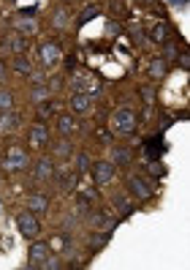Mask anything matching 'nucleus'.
Returning <instances> with one entry per match:
<instances>
[{
    "instance_id": "nucleus-1",
    "label": "nucleus",
    "mask_w": 190,
    "mask_h": 270,
    "mask_svg": "<svg viewBox=\"0 0 190 270\" xmlns=\"http://www.w3.org/2000/svg\"><path fill=\"white\" fill-rule=\"evenodd\" d=\"M16 224H19V232L25 237H35V235H38V229H41V224H38V218H35L33 210L19 213V216H16Z\"/></svg>"
},
{
    "instance_id": "nucleus-2",
    "label": "nucleus",
    "mask_w": 190,
    "mask_h": 270,
    "mask_svg": "<svg viewBox=\"0 0 190 270\" xmlns=\"http://www.w3.org/2000/svg\"><path fill=\"white\" fill-rule=\"evenodd\" d=\"M93 180L98 186L111 183V180H114V164H111V161H98V164H93Z\"/></svg>"
},
{
    "instance_id": "nucleus-3",
    "label": "nucleus",
    "mask_w": 190,
    "mask_h": 270,
    "mask_svg": "<svg viewBox=\"0 0 190 270\" xmlns=\"http://www.w3.org/2000/svg\"><path fill=\"white\" fill-rule=\"evenodd\" d=\"M114 126H117V134H133V128H136V120H133V115H130V109H117L114 112Z\"/></svg>"
},
{
    "instance_id": "nucleus-4",
    "label": "nucleus",
    "mask_w": 190,
    "mask_h": 270,
    "mask_svg": "<svg viewBox=\"0 0 190 270\" xmlns=\"http://www.w3.org/2000/svg\"><path fill=\"white\" fill-rule=\"evenodd\" d=\"M71 109H74L76 115H90V112L95 109V98L84 96V93H76V96L71 98Z\"/></svg>"
},
{
    "instance_id": "nucleus-5",
    "label": "nucleus",
    "mask_w": 190,
    "mask_h": 270,
    "mask_svg": "<svg viewBox=\"0 0 190 270\" xmlns=\"http://www.w3.org/2000/svg\"><path fill=\"white\" fill-rule=\"evenodd\" d=\"M27 256H30V265H33V268H35V265L41 268V265L49 259V249L44 246V243H33V246H30V251H27Z\"/></svg>"
},
{
    "instance_id": "nucleus-6",
    "label": "nucleus",
    "mask_w": 190,
    "mask_h": 270,
    "mask_svg": "<svg viewBox=\"0 0 190 270\" xmlns=\"http://www.w3.org/2000/svg\"><path fill=\"white\" fill-rule=\"evenodd\" d=\"M27 166V153L25 150H8V156H6V169H25Z\"/></svg>"
},
{
    "instance_id": "nucleus-7",
    "label": "nucleus",
    "mask_w": 190,
    "mask_h": 270,
    "mask_svg": "<svg viewBox=\"0 0 190 270\" xmlns=\"http://www.w3.org/2000/svg\"><path fill=\"white\" fill-rule=\"evenodd\" d=\"M60 55H63V52H60V47H57L54 41H47L44 47H41V57H44V63H47V66H57Z\"/></svg>"
},
{
    "instance_id": "nucleus-8",
    "label": "nucleus",
    "mask_w": 190,
    "mask_h": 270,
    "mask_svg": "<svg viewBox=\"0 0 190 270\" xmlns=\"http://www.w3.org/2000/svg\"><path fill=\"white\" fill-rule=\"evenodd\" d=\"M16 123H19V118H16V112L14 109L0 112V134H11L14 128H16Z\"/></svg>"
},
{
    "instance_id": "nucleus-9",
    "label": "nucleus",
    "mask_w": 190,
    "mask_h": 270,
    "mask_svg": "<svg viewBox=\"0 0 190 270\" xmlns=\"http://www.w3.org/2000/svg\"><path fill=\"white\" fill-rule=\"evenodd\" d=\"M128 186H130V191H133L136 199H147V197L152 194V191H149V186H144V180H139V178H130Z\"/></svg>"
},
{
    "instance_id": "nucleus-10",
    "label": "nucleus",
    "mask_w": 190,
    "mask_h": 270,
    "mask_svg": "<svg viewBox=\"0 0 190 270\" xmlns=\"http://www.w3.org/2000/svg\"><path fill=\"white\" fill-rule=\"evenodd\" d=\"M47 126H33V128H30V145H35V147H41L44 145V142H47Z\"/></svg>"
},
{
    "instance_id": "nucleus-11",
    "label": "nucleus",
    "mask_w": 190,
    "mask_h": 270,
    "mask_svg": "<svg viewBox=\"0 0 190 270\" xmlns=\"http://www.w3.org/2000/svg\"><path fill=\"white\" fill-rule=\"evenodd\" d=\"M49 205V199L44 194H33L30 199H27V210H33V213H44Z\"/></svg>"
},
{
    "instance_id": "nucleus-12",
    "label": "nucleus",
    "mask_w": 190,
    "mask_h": 270,
    "mask_svg": "<svg viewBox=\"0 0 190 270\" xmlns=\"http://www.w3.org/2000/svg\"><path fill=\"white\" fill-rule=\"evenodd\" d=\"M128 161H130V150H128V147H114V150H111V164H114V166L128 164Z\"/></svg>"
},
{
    "instance_id": "nucleus-13",
    "label": "nucleus",
    "mask_w": 190,
    "mask_h": 270,
    "mask_svg": "<svg viewBox=\"0 0 190 270\" xmlns=\"http://www.w3.org/2000/svg\"><path fill=\"white\" fill-rule=\"evenodd\" d=\"M52 175H54V166H52V161H41V164L35 166V178L47 180V178H52Z\"/></svg>"
},
{
    "instance_id": "nucleus-14",
    "label": "nucleus",
    "mask_w": 190,
    "mask_h": 270,
    "mask_svg": "<svg viewBox=\"0 0 190 270\" xmlns=\"http://www.w3.org/2000/svg\"><path fill=\"white\" fill-rule=\"evenodd\" d=\"M57 131L68 137V134H74V131H76V123H74L71 118H60V120H57Z\"/></svg>"
},
{
    "instance_id": "nucleus-15",
    "label": "nucleus",
    "mask_w": 190,
    "mask_h": 270,
    "mask_svg": "<svg viewBox=\"0 0 190 270\" xmlns=\"http://www.w3.org/2000/svg\"><path fill=\"white\" fill-rule=\"evenodd\" d=\"M14 109V96L8 90H0V112H8Z\"/></svg>"
},
{
    "instance_id": "nucleus-16",
    "label": "nucleus",
    "mask_w": 190,
    "mask_h": 270,
    "mask_svg": "<svg viewBox=\"0 0 190 270\" xmlns=\"http://www.w3.org/2000/svg\"><path fill=\"white\" fill-rule=\"evenodd\" d=\"M149 74L155 76V79H160V76L166 74V60H152V66H149Z\"/></svg>"
},
{
    "instance_id": "nucleus-17",
    "label": "nucleus",
    "mask_w": 190,
    "mask_h": 270,
    "mask_svg": "<svg viewBox=\"0 0 190 270\" xmlns=\"http://www.w3.org/2000/svg\"><path fill=\"white\" fill-rule=\"evenodd\" d=\"M68 19H71V14H68L65 8H60V11H54V28H65Z\"/></svg>"
},
{
    "instance_id": "nucleus-18",
    "label": "nucleus",
    "mask_w": 190,
    "mask_h": 270,
    "mask_svg": "<svg viewBox=\"0 0 190 270\" xmlns=\"http://www.w3.org/2000/svg\"><path fill=\"white\" fill-rule=\"evenodd\" d=\"M114 205H117V210H122V213H125V216H128L130 210H133V205H130V199H128V197H122V194L114 199Z\"/></svg>"
},
{
    "instance_id": "nucleus-19",
    "label": "nucleus",
    "mask_w": 190,
    "mask_h": 270,
    "mask_svg": "<svg viewBox=\"0 0 190 270\" xmlns=\"http://www.w3.org/2000/svg\"><path fill=\"white\" fill-rule=\"evenodd\" d=\"M52 112H54V104H52V101H47V98H44V101H38V115H41V118H49Z\"/></svg>"
},
{
    "instance_id": "nucleus-20",
    "label": "nucleus",
    "mask_w": 190,
    "mask_h": 270,
    "mask_svg": "<svg viewBox=\"0 0 190 270\" xmlns=\"http://www.w3.org/2000/svg\"><path fill=\"white\" fill-rule=\"evenodd\" d=\"M87 169H90V159H87V156H84V153H79V156H76V172H87Z\"/></svg>"
},
{
    "instance_id": "nucleus-21",
    "label": "nucleus",
    "mask_w": 190,
    "mask_h": 270,
    "mask_svg": "<svg viewBox=\"0 0 190 270\" xmlns=\"http://www.w3.org/2000/svg\"><path fill=\"white\" fill-rule=\"evenodd\" d=\"M54 153H57V156H71V153H74V145H71L68 139H63L60 145L54 147Z\"/></svg>"
},
{
    "instance_id": "nucleus-22",
    "label": "nucleus",
    "mask_w": 190,
    "mask_h": 270,
    "mask_svg": "<svg viewBox=\"0 0 190 270\" xmlns=\"http://www.w3.org/2000/svg\"><path fill=\"white\" fill-rule=\"evenodd\" d=\"M93 227L95 229H106V227H111V221H109V216H93Z\"/></svg>"
},
{
    "instance_id": "nucleus-23",
    "label": "nucleus",
    "mask_w": 190,
    "mask_h": 270,
    "mask_svg": "<svg viewBox=\"0 0 190 270\" xmlns=\"http://www.w3.org/2000/svg\"><path fill=\"white\" fill-rule=\"evenodd\" d=\"M14 69L19 71V74H30V63H27L25 57H16V60H14Z\"/></svg>"
},
{
    "instance_id": "nucleus-24",
    "label": "nucleus",
    "mask_w": 190,
    "mask_h": 270,
    "mask_svg": "<svg viewBox=\"0 0 190 270\" xmlns=\"http://www.w3.org/2000/svg\"><path fill=\"white\" fill-rule=\"evenodd\" d=\"M33 98H35V101H44V98H47V88H44V85H35V88H33Z\"/></svg>"
},
{
    "instance_id": "nucleus-25",
    "label": "nucleus",
    "mask_w": 190,
    "mask_h": 270,
    "mask_svg": "<svg viewBox=\"0 0 190 270\" xmlns=\"http://www.w3.org/2000/svg\"><path fill=\"white\" fill-rule=\"evenodd\" d=\"M8 47H11V52H22V49H25V44H22V38H11V44H8Z\"/></svg>"
},
{
    "instance_id": "nucleus-26",
    "label": "nucleus",
    "mask_w": 190,
    "mask_h": 270,
    "mask_svg": "<svg viewBox=\"0 0 190 270\" xmlns=\"http://www.w3.org/2000/svg\"><path fill=\"white\" fill-rule=\"evenodd\" d=\"M95 14H98V8H87V11H84V14L79 17V25H81V22H87L90 17H95Z\"/></svg>"
},
{
    "instance_id": "nucleus-27",
    "label": "nucleus",
    "mask_w": 190,
    "mask_h": 270,
    "mask_svg": "<svg viewBox=\"0 0 190 270\" xmlns=\"http://www.w3.org/2000/svg\"><path fill=\"white\" fill-rule=\"evenodd\" d=\"M166 57H169V60H174V57H176V47H174V44L166 47Z\"/></svg>"
},
{
    "instance_id": "nucleus-28",
    "label": "nucleus",
    "mask_w": 190,
    "mask_h": 270,
    "mask_svg": "<svg viewBox=\"0 0 190 270\" xmlns=\"http://www.w3.org/2000/svg\"><path fill=\"white\" fill-rule=\"evenodd\" d=\"M103 240H106V237H103V235H101V237L95 235V237H93V251L98 249V246H103Z\"/></svg>"
},
{
    "instance_id": "nucleus-29",
    "label": "nucleus",
    "mask_w": 190,
    "mask_h": 270,
    "mask_svg": "<svg viewBox=\"0 0 190 270\" xmlns=\"http://www.w3.org/2000/svg\"><path fill=\"white\" fill-rule=\"evenodd\" d=\"M3 76H6V69H3V63H0V79H3Z\"/></svg>"
}]
</instances>
